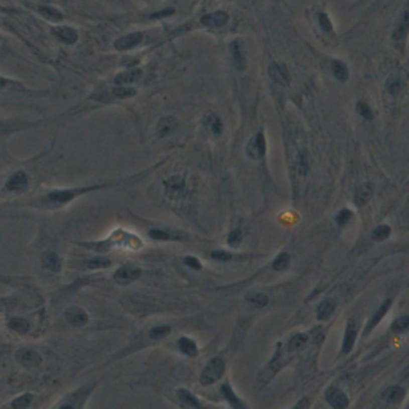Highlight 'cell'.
I'll use <instances>...</instances> for the list:
<instances>
[{"label":"cell","instance_id":"obj_1","mask_svg":"<svg viewBox=\"0 0 409 409\" xmlns=\"http://www.w3.org/2000/svg\"><path fill=\"white\" fill-rule=\"evenodd\" d=\"M109 184H91V186H83V187H69V189H55L50 190L45 195L39 197L36 202H31V206H37L42 210H56V208L66 206L71 203L77 197L85 195L88 192H94V190H102L107 189Z\"/></svg>","mask_w":409,"mask_h":409},{"label":"cell","instance_id":"obj_2","mask_svg":"<svg viewBox=\"0 0 409 409\" xmlns=\"http://www.w3.org/2000/svg\"><path fill=\"white\" fill-rule=\"evenodd\" d=\"M224 371H225L224 360L219 358V356H216V358H213L205 366L202 376H200V384H202V385H211V384H214V382H217V380H219L224 376Z\"/></svg>","mask_w":409,"mask_h":409},{"label":"cell","instance_id":"obj_3","mask_svg":"<svg viewBox=\"0 0 409 409\" xmlns=\"http://www.w3.org/2000/svg\"><path fill=\"white\" fill-rule=\"evenodd\" d=\"M136 96V90L131 88V86H121L117 85L114 88H110V91L101 93V94H94L91 96V99H96L99 102H110V101H123V99H129Z\"/></svg>","mask_w":409,"mask_h":409},{"label":"cell","instance_id":"obj_4","mask_svg":"<svg viewBox=\"0 0 409 409\" xmlns=\"http://www.w3.org/2000/svg\"><path fill=\"white\" fill-rule=\"evenodd\" d=\"M94 387H96V384H93V385H85V387H82V388H78L77 391H74L72 395L66 396L56 409H78V407H80V406L83 404V401L86 399V396H90L91 390H93Z\"/></svg>","mask_w":409,"mask_h":409},{"label":"cell","instance_id":"obj_5","mask_svg":"<svg viewBox=\"0 0 409 409\" xmlns=\"http://www.w3.org/2000/svg\"><path fill=\"white\" fill-rule=\"evenodd\" d=\"M143 42H144L143 32H129V34H125V36L118 37L114 42V48L117 51H120V53H125V51H131V50L138 48Z\"/></svg>","mask_w":409,"mask_h":409},{"label":"cell","instance_id":"obj_6","mask_svg":"<svg viewBox=\"0 0 409 409\" xmlns=\"http://www.w3.org/2000/svg\"><path fill=\"white\" fill-rule=\"evenodd\" d=\"M165 186V192L173 200H179L184 198L187 192V186H186V179L182 176H171L163 182Z\"/></svg>","mask_w":409,"mask_h":409},{"label":"cell","instance_id":"obj_7","mask_svg":"<svg viewBox=\"0 0 409 409\" xmlns=\"http://www.w3.org/2000/svg\"><path fill=\"white\" fill-rule=\"evenodd\" d=\"M407 34H409V7L401 13V16H399L395 29L391 32V40H393V43H396L399 48H403Z\"/></svg>","mask_w":409,"mask_h":409},{"label":"cell","instance_id":"obj_8","mask_svg":"<svg viewBox=\"0 0 409 409\" xmlns=\"http://www.w3.org/2000/svg\"><path fill=\"white\" fill-rule=\"evenodd\" d=\"M288 361H290L288 355H286V353L283 352V347H282V345H278L277 353L274 355L272 361L267 364V368H265L264 372H262V374H264L262 382H267L268 379H270V377L274 376V374H277L283 366H286V364H288Z\"/></svg>","mask_w":409,"mask_h":409},{"label":"cell","instance_id":"obj_9","mask_svg":"<svg viewBox=\"0 0 409 409\" xmlns=\"http://www.w3.org/2000/svg\"><path fill=\"white\" fill-rule=\"evenodd\" d=\"M29 187V176L26 171H16L7 179L5 182V190L8 192H15V194H23L26 192Z\"/></svg>","mask_w":409,"mask_h":409},{"label":"cell","instance_id":"obj_10","mask_svg":"<svg viewBox=\"0 0 409 409\" xmlns=\"http://www.w3.org/2000/svg\"><path fill=\"white\" fill-rule=\"evenodd\" d=\"M265 154V136L264 131H259L254 138H251L246 144V155L253 160L262 159Z\"/></svg>","mask_w":409,"mask_h":409},{"label":"cell","instance_id":"obj_11","mask_svg":"<svg viewBox=\"0 0 409 409\" xmlns=\"http://www.w3.org/2000/svg\"><path fill=\"white\" fill-rule=\"evenodd\" d=\"M15 358L24 368H37L42 363V356L36 350L31 349H20L15 353Z\"/></svg>","mask_w":409,"mask_h":409},{"label":"cell","instance_id":"obj_12","mask_svg":"<svg viewBox=\"0 0 409 409\" xmlns=\"http://www.w3.org/2000/svg\"><path fill=\"white\" fill-rule=\"evenodd\" d=\"M51 34L55 36V39L66 43V45H74L78 40V32L72 26H55L51 29Z\"/></svg>","mask_w":409,"mask_h":409},{"label":"cell","instance_id":"obj_13","mask_svg":"<svg viewBox=\"0 0 409 409\" xmlns=\"http://www.w3.org/2000/svg\"><path fill=\"white\" fill-rule=\"evenodd\" d=\"M268 77L272 78L274 83L283 85V86H286L291 82L288 67H286L285 64H282V63H272L270 66H268Z\"/></svg>","mask_w":409,"mask_h":409},{"label":"cell","instance_id":"obj_14","mask_svg":"<svg viewBox=\"0 0 409 409\" xmlns=\"http://www.w3.org/2000/svg\"><path fill=\"white\" fill-rule=\"evenodd\" d=\"M141 268L133 267V265H123L120 267L118 270L114 274V280L118 285H128L131 282H136L139 277H141Z\"/></svg>","mask_w":409,"mask_h":409},{"label":"cell","instance_id":"obj_15","mask_svg":"<svg viewBox=\"0 0 409 409\" xmlns=\"http://www.w3.org/2000/svg\"><path fill=\"white\" fill-rule=\"evenodd\" d=\"M325 396H326V401L334 409H347V406H349V398H347V395L342 390H339L336 387H329L326 390Z\"/></svg>","mask_w":409,"mask_h":409},{"label":"cell","instance_id":"obj_16","mask_svg":"<svg viewBox=\"0 0 409 409\" xmlns=\"http://www.w3.org/2000/svg\"><path fill=\"white\" fill-rule=\"evenodd\" d=\"M205 28H222L229 23V13L225 12H213V13H208L205 15L202 20H200Z\"/></svg>","mask_w":409,"mask_h":409},{"label":"cell","instance_id":"obj_17","mask_svg":"<svg viewBox=\"0 0 409 409\" xmlns=\"http://www.w3.org/2000/svg\"><path fill=\"white\" fill-rule=\"evenodd\" d=\"M151 238L154 240H160V241H178V240H184L187 238V235L181 233L178 230H167V229H152L149 230Z\"/></svg>","mask_w":409,"mask_h":409},{"label":"cell","instance_id":"obj_18","mask_svg":"<svg viewBox=\"0 0 409 409\" xmlns=\"http://www.w3.org/2000/svg\"><path fill=\"white\" fill-rule=\"evenodd\" d=\"M64 315H66L67 323H71L72 326H85L88 323V315H86V312L80 307H69Z\"/></svg>","mask_w":409,"mask_h":409},{"label":"cell","instance_id":"obj_19","mask_svg":"<svg viewBox=\"0 0 409 409\" xmlns=\"http://www.w3.org/2000/svg\"><path fill=\"white\" fill-rule=\"evenodd\" d=\"M230 56H232L233 66L237 67L238 71L246 69V56H245V51H243L240 42H232V45H230Z\"/></svg>","mask_w":409,"mask_h":409},{"label":"cell","instance_id":"obj_20","mask_svg":"<svg viewBox=\"0 0 409 409\" xmlns=\"http://www.w3.org/2000/svg\"><path fill=\"white\" fill-rule=\"evenodd\" d=\"M141 77H143V71H141V69H129V71L117 74L114 77V83L115 85H121V86H128L129 83L138 82Z\"/></svg>","mask_w":409,"mask_h":409},{"label":"cell","instance_id":"obj_21","mask_svg":"<svg viewBox=\"0 0 409 409\" xmlns=\"http://www.w3.org/2000/svg\"><path fill=\"white\" fill-rule=\"evenodd\" d=\"M178 128V120L171 115H167V117H162L159 120V123H157V134L160 138H167L168 134H171L175 129Z\"/></svg>","mask_w":409,"mask_h":409},{"label":"cell","instance_id":"obj_22","mask_svg":"<svg viewBox=\"0 0 409 409\" xmlns=\"http://www.w3.org/2000/svg\"><path fill=\"white\" fill-rule=\"evenodd\" d=\"M372 192H374V189H372V184H369V182H364V184L358 186L355 190V197H353L355 205L356 206H364L371 200Z\"/></svg>","mask_w":409,"mask_h":409},{"label":"cell","instance_id":"obj_23","mask_svg":"<svg viewBox=\"0 0 409 409\" xmlns=\"http://www.w3.org/2000/svg\"><path fill=\"white\" fill-rule=\"evenodd\" d=\"M356 341V323L355 321H349L345 329V336H344V342H342V353H350L353 345Z\"/></svg>","mask_w":409,"mask_h":409},{"label":"cell","instance_id":"obj_24","mask_svg":"<svg viewBox=\"0 0 409 409\" xmlns=\"http://www.w3.org/2000/svg\"><path fill=\"white\" fill-rule=\"evenodd\" d=\"M42 265L45 270L50 272H59L61 270V257L53 253V251H48L42 256Z\"/></svg>","mask_w":409,"mask_h":409},{"label":"cell","instance_id":"obj_25","mask_svg":"<svg viewBox=\"0 0 409 409\" xmlns=\"http://www.w3.org/2000/svg\"><path fill=\"white\" fill-rule=\"evenodd\" d=\"M203 126L208 129L210 133L216 134V136H219L222 133V129H224V125H222V120L214 115V114H208L205 118H203Z\"/></svg>","mask_w":409,"mask_h":409},{"label":"cell","instance_id":"obj_26","mask_svg":"<svg viewBox=\"0 0 409 409\" xmlns=\"http://www.w3.org/2000/svg\"><path fill=\"white\" fill-rule=\"evenodd\" d=\"M37 12H39V15H42L43 18L51 21V23H58V21H61V20L64 18V15L61 13L58 8L51 7V5H40L37 8Z\"/></svg>","mask_w":409,"mask_h":409},{"label":"cell","instance_id":"obj_27","mask_svg":"<svg viewBox=\"0 0 409 409\" xmlns=\"http://www.w3.org/2000/svg\"><path fill=\"white\" fill-rule=\"evenodd\" d=\"M221 391H222L224 398L227 399V401L230 403V406H232L233 409H248V407L245 406V403H243L241 399L233 393V390L230 388V385H227V384L222 385Z\"/></svg>","mask_w":409,"mask_h":409},{"label":"cell","instance_id":"obj_28","mask_svg":"<svg viewBox=\"0 0 409 409\" xmlns=\"http://www.w3.org/2000/svg\"><path fill=\"white\" fill-rule=\"evenodd\" d=\"M331 71H333V75L337 78V80L345 82L347 78H349V67H347V64L344 63V61H339V59L331 61Z\"/></svg>","mask_w":409,"mask_h":409},{"label":"cell","instance_id":"obj_29","mask_svg":"<svg viewBox=\"0 0 409 409\" xmlns=\"http://www.w3.org/2000/svg\"><path fill=\"white\" fill-rule=\"evenodd\" d=\"M382 396H384V399L388 403H399L404 396V390H403V387H399V385H391V387L385 388L384 395H382Z\"/></svg>","mask_w":409,"mask_h":409},{"label":"cell","instance_id":"obj_30","mask_svg":"<svg viewBox=\"0 0 409 409\" xmlns=\"http://www.w3.org/2000/svg\"><path fill=\"white\" fill-rule=\"evenodd\" d=\"M334 310H336V302L331 301V299H326V301H323L318 306L317 318L318 320H328L334 313Z\"/></svg>","mask_w":409,"mask_h":409},{"label":"cell","instance_id":"obj_31","mask_svg":"<svg viewBox=\"0 0 409 409\" xmlns=\"http://www.w3.org/2000/svg\"><path fill=\"white\" fill-rule=\"evenodd\" d=\"M178 347H179V350L187 356H195L198 353V347H197L195 341H192V339H189V337H181L178 341Z\"/></svg>","mask_w":409,"mask_h":409},{"label":"cell","instance_id":"obj_32","mask_svg":"<svg viewBox=\"0 0 409 409\" xmlns=\"http://www.w3.org/2000/svg\"><path fill=\"white\" fill-rule=\"evenodd\" d=\"M296 168H298V173L301 176H306L309 170H310V159L307 151H301L296 157Z\"/></svg>","mask_w":409,"mask_h":409},{"label":"cell","instance_id":"obj_33","mask_svg":"<svg viewBox=\"0 0 409 409\" xmlns=\"http://www.w3.org/2000/svg\"><path fill=\"white\" fill-rule=\"evenodd\" d=\"M390 306H391V301H385V302L382 304V306L377 309V312L372 315V318H371V321H369V325H368V328H366V333H369L372 328H376V326L380 323L382 318L385 317V313H387V310H388Z\"/></svg>","mask_w":409,"mask_h":409},{"label":"cell","instance_id":"obj_34","mask_svg":"<svg viewBox=\"0 0 409 409\" xmlns=\"http://www.w3.org/2000/svg\"><path fill=\"white\" fill-rule=\"evenodd\" d=\"M307 345V336L306 334H294L286 345V352H298Z\"/></svg>","mask_w":409,"mask_h":409},{"label":"cell","instance_id":"obj_35","mask_svg":"<svg viewBox=\"0 0 409 409\" xmlns=\"http://www.w3.org/2000/svg\"><path fill=\"white\" fill-rule=\"evenodd\" d=\"M246 301L251 304L253 307H265L267 304H268V298H267V294L264 293H257V291H251L246 294Z\"/></svg>","mask_w":409,"mask_h":409},{"label":"cell","instance_id":"obj_36","mask_svg":"<svg viewBox=\"0 0 409 409\" xmlns=\"http://www.w3.org/2000/svg\"><path fill=\"white\" fill-rule=\"evenodd\" d=\"M178 396L181 398V401L184 403L186 406H190V407H194V409H202V404H200V401L192 393H190L189 390H186V388L178 390Z\"/></svg>","mask_w":409,"mask_h":409},{"label":"cell","instance_id":"obj_37","mask_svg":"<svg viewBox=\"0 0 409 409\" xmlns=\"http://www.w3.org/2000/svg\"><path fill=\"white\" fill-rule=\"evenodd\" d=\"M403 88V82H401V78L399 77H388L387 78V82H385V90L388 94H391V96H396V94L401 91Z\"/></svg>","mask_w":409,"mask_h":409},{"label":"cell","instance_id":"obj_38","mask_svg":"<svg viewBox=\"0 0 409 409\" xmlns=\"http://www.w3.org/2000/svg\"><path fill=\"white\" fill-rule=\"evenodd\" d=\"M83 265L86 268H91V270H96V268H106L110 265V259L107 257H91L88 260H85Z\"/></svg>","mask_w":409,"mask_h":409},{"label":"cell","instance_id":"obj_39","mask_svg":"<svg viewBox=\"0 0 409 409\" xmlns=\"http://www.w3.org/2000/svg\"><path fill=\"white\" fill-rule=\"evenodd\" d=\"M8 328L13 329L15 333H20V334H24L29 331V325L28 321L23 320V318H12L8 321Z\"/></svg>","mask_w":409,"mask_h":409},{"label":"cell","instance_id":"obj_40","mask_svg":"<svg viewBox=\"0 0 409 409\" xmlns=\"http://www.w3.org/2000/svg\"><path fill=\"white\" fill-rule=\"evenodd\" d=\"M356 114H358L360 117H363V118H366V120H372L374 118V110L371 109L369 104L364 102V101H358V102H356Z\"/></svg>","mask_w":409,"mask_h":409},{"label":"cell","instance_id":"obj_41","mask_svg":"<svg viewBox=\"0 0 409 409\" xmlns=\"http://www.w3.org/2000/svg\"><path fill=\"white\" fill-rule=\"evenodd\" d=\"M290 262H291L290 256L286 254V253H282V254H278V256L275 257L272 267L275 268V270H278V272H283V270H286V268L290 267Z\"/></svg>","mask_w":409,"mask_h":409},{"label":"cell","instance_id":"obj_42","mask_svg":"<svg viewBox=\"0 0 409 409\" xmlns=\"http://www.w3.org/2000/svg\"><path fill=\"white\" fill-rule=\"evenodd\" d=\"M32 403V395L31 393H24L18 398H15L12 401V407L13 409H28Z\"/></svg>","mask_w":409,"mask_h":409},{"label":"cell","instance_id":"obj_43","mask_svg":"<svg viewBox=\"0 0 409 409\" xmlns=\"http://www.w3.org/2000/svg\"><path fill=\"white\" fill-rule=\"evenodd\" d=\"M390 232H391V229L388 227V225H385V224L377 225V227L374 229V232H372V238L376 241H384V240H387L390 237Z\"/></svg>","mask_w":409,"mask_h":409},{"label":"cell","instance_id":"obj_44","mask_svg":"<svg viewBox=\"0 0 409 409\" xmlns=\"http://www.w3.org/2000/svg\"><path fill=\"white\" fill-rule=\"evenodd\" d=\"M409 329V315L399 317L398 320H395V323L391 325V331L393 333H404Z\"/></svg>","mask_w":409,"mask_h":409},{"label":"cell","instance_id":"obj_45","mask_svg":"<svg viewBox=\"0 0 409 409\" xmlns=\"http://www.w3.org/2000/svg\"><path fill=\"white\" fill-rule=\"evenodd\" d=\"M171 333V328L163 325V326H155L149 331V337L151 339H162V337H167L168 334Z\"/></svg>","mask_w":409,"mask_h":409},{"label":"cell","instance_id":"obj_46","mask_svg":"<svg viewBox=\"0 0 409 409\" xmlns=\"http://www.w3.org/2000/svg\"><path fill=\"white\" fill-rule=\"evenodd\" d=\"M318 24L325 32H333V23L326 13H318Z\"/></svg>","mask_w":409,"mask_h":409},{"label":"cell","instance_id":"obj_47","mask_svg":"<svg viewBox=\"0 0 409 409\" xmlns=\"http://www.w3.org/2000/svg\"><path fill=\"white\" fill-rule=\"evenodd\" d=\"M352 211L350 210H341L337 213V216H336V222L339 224V225H344V224H347L349 222L350 219H352Z\"/></svg>","mask_w":409,"mask_h":409},{"label":"cell","instance_id":"obj_48","mask_svg":"<svg viewBox=\"0 0 409 409\" xmlns=\"http://www.w3.org/2000/svg\"><path fill=\"white\" fill-rule=\"evenodd\" d=\"M229 245L230 246H237V245H240V241H241V230L240 229H235V230H232L230 232V235H229Z\"/></svg>","mask_w":409,"mask_h":409},{"label":"cell","instance_id":"obj_49","mask_svg":"<svg viewBox=\"0 0 409 409\" xmlns=\"http://www.w3.org/2000/svg\"><path fill=\"white\" fill-rule=\"evenodd\" d=\"M211 257L216 259V260H230V259H232V254L225 253V251H213V253H211Z\"/></svg>","mask_w":409,"mask_h":409},{"label":"cell","instance_id":"obj_50","mask_svg":"<svg viewBox=\"0 0 409 409\" xmlns=\"http://www.w3.org/2000/svg\"><path fill=\"white\" fill-rule=\"evenodd\" d=\"M186 265L190 267V268H194V270H200V268H202V264H200V260L195 259V257H192V256L186 257Z\"/></svg>","mask_w":409,"mask_h":409},{"label":"cell","instance_id":"obj_51","mask_svg":"<svg viewBox=\"0 0 409 409\" xmlns=\"http://www.w3.org/2000/svg\"><path fill=\"white\" fill-rule=\"evenodd\" d=\"M173 13H175V8H167V10H162V12H157L154 13L151 18L152 20H159V18H167V16H171Z\"/></svg>","mask_w":409,"mask_h":409},{"label":"cell","instance_id":"obj_52","mask_svg":"<svg viewBox=\"0 0 409 409\" xmlns=\"http://www.w3.org/2000/svg\"><path fill=\"white\" fill-rule=\"evenodd\" d=\"M7 217H12V211L7 206H2L0 208V219H7Z\"/></svg>","mask_w":409,"mask_h":409},{"label":"cell","instance_id":"obj_53","mask_svg":"<svg viewBox=\"0 0 409 409\" xmlns=\"http://www.w3.org/2000/svg\"><path fill=\"white\" fill-rule=\"evenodd\" d=\"M10 83H12V82L8 80L7 77H2V75H0V90H4L5 86H8V85H10Z\"/></svg>","mask_w":409,"mask_h":409},{"label":"cell","instance_id":"obj_54","mask_svg":"<svg viewBox=\"0 0 409 409\" xmlns=\"http://www.w3.org/2000/svg\"><path fill=\"white\" fill-rule=\"evenodd\" d=\"M309 407V401L307 399H302V401H299L298 404H296V407H293V409H307Z\"/></svg>","mask_w":409,"mask_h":409}]
</instances>
